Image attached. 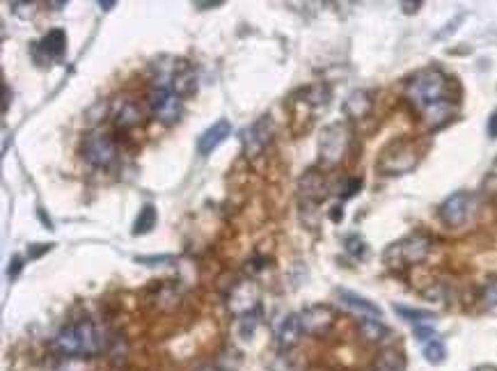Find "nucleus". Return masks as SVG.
Returning <instances> with one entry per match:
<instances>
[{
	"mask_svg": "<svg viewBox=\"0 0 497 371\" xmlns=\"http://www.w3.org/2000/svg\"><path fill=\"white\" fill-rule=\"evenodd\" d=\"M117 3H113V0H110V3H104V0H101V3H99V7H101V9H106V12H110V9H113Z\"/></svg>",
	"mask_w": 497,
	"mask_h": 371,
	"instance_id": "obj_42",
	"label": "nucleus"
},
{
	"mask_svg": "<svg viewBox=\"0 0 497 371\" xmlns=\"http://www.w3.org/2000/svg\"><path fill=\"white\" fill-rule=\"evenodd\" d=\"M477 209H479L477 195L470 190H456L438 206V215L445 227L458 229L463 225H468L472 218L477 215Z\"/></svg>",
	"mask_w": 497,
	"mask_h": 371,
	"instance_id": "obj_6",
	"label": "nucleus"
},
{
	"mask_svg": "<svg viewBox=\"0 0 497 371\" xmlns=\"http://www.w3.org/2000/svg\"><path fill=\"white\" fill-rule=\"evenodd\" d=\"M373 111V96L367 90H353L344 103H341V113L346 115L348 122H358V119H364Z\"/></svg>",
	"mask_w": 497,
	"mask_h": 371,
	"instance_id": "obj_16",
	"label": "nucleus"
},
{
	"mask_svg": "<svg viewBox=\"0 0 497 371\" xmlns=\"http://www.w3.org/2000/svg\"><path fill=\"white\" fill-rule=\"evenodd\" d=\"M415 337H417V342H422V344L438 340V335L431 325H415Z\"/></svg>",
	"mask_w": 497,
	"mask_h": 371,
	"instance_id": "obj_34",
	"label": "nucleus"
},
{
	"mask_svg": "<svg viewBox=\"0 0 497 371\" xmlns=\"http://www.w3.org/2000/svg\"><path fill=\"white\" fill-rule=\"evenodd\" d=\"M21 268H24V257H21V255H14L12 259H9V268H7L9 280H16V278H19V273H21Z\"/></svg>",
	"mask_w": 497,
	"mask_h": 371,
	"instance_id": "obj_35",
	"label": "nucleus"
},
{
	"mask_svg": "<svg viewBox=\"0 0 497 371\" xmlns=\"http://www.w3.org/2000/svg\"><path fill=\"white\" fill-rule=\"evenodd\" d=\"M488 136L497 138V108L493 111V115L488 117Z\"/></svg>",
	"mask_w": 497,
	"mask_h": 371,
	"instance_id": "obj_38",
	"label": "nucleus"
},
{
	"mask_svg": "<svg viewBox=\"0 0 497 371\" xmlns=\"http://www.w3.org/2000/svg\"><path fill=\"white\" fill-rule=\"evenodd\" d=\"M223 5V0L220 3H195V7H200V9H209V7H220Z\"/></svg>",
	"mask_w": 497,
	"mask_h": 371,
	"instance_id": "obj_41",
	"label": "nucleus"
},
{
	"mask_svg": "<svg viewBox=\"0 0 497 371\" xmlns=\"http://www.w3.org/2000/svg\"><path fill=\"white\" fill-rule=\"evenodd\" d=\"M140 122H142V108L136 101H124L115 113V126L119 131H131L140 126Z\"/></svg>",
	"mask_w": 497,
	"mask_h": 371,
	"instance_id": "obj_20",
	"label": "nucleus"
},
{
	"mask_svg": "<svg viewBox=\"0 0 497 371\" xmlns=\"http://www.w3.org/2000/svg\"><path fill=\"white\" fill-rule=\"evenodd\" d=\"M136 261L142 266H168L174 261V257L172 255H159V257L154 255V257H136Z\"/></svg>",
	"mask_w": 497,
	"mask_h": 371,
	"instance_id": "obj_33",
	"label": "nucleus"
},
{
	"mask_svg": "<svg viewBox=\"0 0 497 371\" xmlns=\"http://www.w3.org/2000/svg\"><path fill=\"white\" fill-rule=\"evenodd\" d=\"M257 330V316H243V319H239V328H236V335L241 337L243 342L252 340V335H255Z\"/></svg>",
	"mask_w": 497,
	"mask_h": 371,
	"instance_id": "obj_29",
	"label": "nucleus"
},
{
	"mask_svg": "<svg viewBox=\"0 0 497 371\" xmlns=\"http://www.w3.org/2000/svg\"><path fill=\"white\" fill-rule=\"evenodd\" d=\"M474 371H497V367H493V365H481V367H477Z\"/></svg>",
	"mask_w": 497,
	"mask_h": 371,
	"instance_id": "obj_43",
	"label": "nucleus"
},
{
	"mask_svg": "<svg viewBox=\"0 0 497 371\" xmlns=\"http://www.w3.org/2000/svg\"><path fill=\"white\" fill-rule=\"evenodd\" d=\"M360 190H362V179L360 177H351V179H346L344 186H341L339 198L341 200H351V198H356Z\"/></svg>",
	"mask_w": 497,
	"mask_h": 371,
	"instance_id": "obj_31",
	"label": "nucleus"
},
{
	"mask_svg": "<svg viewBox=\"0 0 497 371\" xmlns=\"http://www.w3.org/2000/svg\"><path fill=\"white\" fill-rule=\"evenodd\" d=\"M55 348H58V353L64 355V357H83L81 353V335H79V328H76V323H69L64 325V328L55 335Z\"/></svg>",
	"mask_w": 497,
	"mask_h": 371,
	"instance_id": "obj_17",
	"label": "nucleus"
},
{
	"mask_svg": "<svg viewBox=\"0 0 497 371\" xmlns=\"http://www.w3.org/2000/svg\"><path fill=\"white\" fill-rule=\"evenodd\" d=\"M419 7H422V3H419V0H417V3H411V0H403V3H401V12H403V14H415V12H419Z\"/></svg>",
	"mask_w": 497,
	"mask_h": 371,
	"instance_id": "obj_37",
	"label": "nucleus"
},
{
	"mask_svg": "<svg viewBox=\"0 0 497 371\" xmlns=\"http://www.w3.org/2000/svg\"><path fill=\"white\" fill-rule=\"evenodd\" d=\"M353 131L346 122H333L323 126L318 136V161L323 168H335L346 158Z\"/></svg>",
	"mask_w": 497,
	"mask_h": 371,
	"instance_id": "obj_5",
	"label": "nucleus"
},
{
	"mask_svg": "<svg viewBox=\"0 0 497 371\" xmlns=\"http://www.w3.org/2000/svg\"><path fill=\"white\" fill-rule=\"evenodd\" d=\"M147 108L156 122L172 126L184 115V99L176 92L165 90V87H151L147 94Z\"/></svg>",
	"mask_w": 497,
	"mask_h": 371,
	"instance_id": "obj_8",
	"label": "nucleus"
},
{
	"mask_svg": "<svg viewBox=\"0 0 497 371\" xmlns=\"http://www.w3.org/2000/svg\"><path fill=\"white\" fill-rule=\"evenodd\" d=\"M261 300V289L252 278H246L236 282L234 287L227 293V312L236 319H243V316H252L259 308Z\"/></svg>",
	"mask_w": 497,
	"mask_h": 371,
	"instance_id": "obj_9",
	"label": "nucleus"
},
{
	"mask_svg": "<svg viewBox=\"0 0 497 371\" xmlns=\"http://www.w3.org/2000/svg\"><path fill=\"white\" fill-rule=\"evenodd\" d=\"M337 298L346 310H351L353 314H358L360 319H381V316H383V310L378 308L376 303H371L369 298H364V296H358V293H353L348 289H337Z\"/></svg>",
	"mask_w": 497,
	"mask_h": 371,
	"instance_id": "obj_14",
	"label": "nucleus"
},
{
	"mask_svg": "<svg viewBox=\"0 0 497 371\" xmlns=\"http://www.w3.org/2000/svg\"><path fill=\"white\" fill-rule=\"evenodd\" d=\"M298 193H301V200L305 204H318L328 198V181L326 174L321 170H307L301 179H298Z\"/></svg>",
	"mask_w": 497,
	"mask_h": 371,
	"instance_id": "obj_13",
	"label": "nucleus"
},
{
	"mask_svg": "<svg viewBox=\"0 0 497 371\" xmlns=\"http://www.w3.org/2000/svg\"><path fill=\"white\" fill-rule=\"evenodd\" d=\"M159 223V211L154 204H145L140 209L136 223H134V236H142V234H149L154 227Z\"/></svg>",
	"mask_w": 497,
	"mask_h": 371,
	"instance_id": "obj_24",
	"label": "nucleus"
},
{
	"mask_svg": "<svg viewBox=\"0 0 497 371\" xmlns=\"http://www.w3.org/2000/svg\"><path fill=\"white\" fill-rule=\"evenodd\" d=\"M406 367V355L399 348H385V351L376 357L373 371H403Z\"/></svg>",
	"mask_w": 497,
	"mask_h": 371,
	"instance_id": "obj_23",
	"label": "nucleus"
},
{
	"mask_svg": "<svg viewBox=\"0 0 497 371\" xmlns=\"http://www.w3.org/2000/svg\"><path fill=\"white\" fill-rule=\"evenodd\" d=\"M481 190H483V195H488V198H495V195H497V158H495V163H493L491 172L486 174Z\"/></svg>",
	"mask_w": 497,
	"mask_h": 371,
	"instance_id": "obj_32",
	"label": "nucleus"
},
{
	"mask_svg": "<svg viewBox=\"0 0 497 371\" xmlns=\"http://www.w3.org/2000/svg\"><path fill=\"white\" fill-rule=\"evenodd\" d=\"M330 218H333L335 223H339L341 218H344V209H341L339 204H337V206H333V211H330Z\"/></svg>",
	"mask_w": 497,
	"mask_h": 371,
	"instance_id": "obj_40",
	"label": "nucleus"
},
{
	"mask_svg": "<svg viewBox=\"0 0 497 371\" xmlns=\"http://www.w3.org/2000/svg\"><path fill=\"white\" fill-rule=\"evenodd\" d=\"M298 316H301L305 335H314V337L326 335L337 321V314L330 305H309Z\"/></svg>",
	"mask_w": 497,
	"mask_h": 371,
	"instance_id": "obj_12",
	"label": "nucleus"
},
{
	"mask_svg": "<svg viewBox=\"0 0 497 371\" xmlns=\"http://www.w3.org/2000/svg\"><path fill=\"white\" fill-rule=\"evenodd\" d=\"M229 136H231V124L227 119H218V122H214L200 138H197V151H200L202 156L214 154Z\"/></svg>",
	"mask_w": 497,
	"mask_h": 371,
	"instance_id": "obj_15",
	"label": "nucleus"
},
{
	"mask_svg": "<svg viewBox=\"0 0 497 371\" xmlns=\"http://www.w3.org/2000/svg\"><path fill=\"white\" fill-rule=\"evenodd\" d=\"M64 51H67V35L60 28L49 30L39 41H32L30 46V53L37 64H51L55 60H62Z\"/></svg>",
	"mask_w": 497,
	"mask_h": 371,
	"instance_id": "obj_11",
	"label": "nucleus"
},
{
	"mask_svg": "<svg viewBox=\"0 0 497 371\" xmlns=\"http://www.w3.org/2000/svg\"><path fill=\"white\" fill-rule=\"evenodd\" d=\"M358 332H360L362 340L369 342V344H381V342L388 340V335H390V330L385 328L378 319H362L358 325Z\"/></svg>",
	"mask_w": 497,
	"mask_h": 371,
	"instance_id": "obj_21",
	"label": "nucleus"
},
{
	"mask_svg": "<svg viewBox=\"0 0 497 371\" xmlns=\"http://www.w3.org/2000/svg\"><path fill=\"white\" fill-rule=\"evenodd\" d=\"M424 357H426V362H431V365H443L445 360H447L445 344L440 342V340H433V342L424 344Z\"/></svg>",
	"mask_w": 497,
	"mask_h": 371,
	"instance_id": "obj_26",
	"label": "nucleus"
},
{
	"mask_svg": "<svg viewBox=\"0 0 497 371\" xmlns=\"http://www.w3.org/2000/svg\"><path fill=\"white\" fill-rule=\"evenodd\" d=\"M303 335H305V330H303L301 316L289 314V316H284V321L278 328V344H280L282 351H289V348H293L298 342H301Z\"/></svg>",
	"mask_w": 497,
	"mask_h": 371,
	"instance_id": "obj_18",
	"label": "nucleus"
},
{
	"mask_svg": "<svg viewBox=\"0 0 497 371\" xmlns=\"http://www.w3.org/2000/svg\"><path fill=\"white\" fill-rule=\"evenodd\" d=\"M53 245L51 243H32L30 248H28V257L30 259H37V257H41L44 253H49Z\"/></svg>",
	"mask_w": 497,
	"mask_h": 371,
	"instance_id": "obj_36",
	"label": "nucleus"
},
{
	"mask_svg": "<svg viewBox=\"0 0 497 371\" xmlns=\"http://www.w3.org/2000/svg\"><path fill=\"white\" fill-rule=\"evenodd\" d=\"M431 248H433V241L431 236H426L424 232H413L399 241L390 243L383 253V264L390 270H406L411 266L422 264V261L428 257Z\"/></svg>",
	"mask_w": 497,
	"mask_h": 371,
	"instance_id": "obj_3",
	"label": "nucleus"
},
{
	"mask_svg": "<svg viewBox=\"0 0 497 371\" xmlns=\"http://www.w3.org/2000/svg\"><path fill=\"white\" fill-rule=\"evenodd\" d=\"M394 312L406 319L408 323L413 325H431L436 321V314L433 312H426V310H415V308H406V305H394Z\"/></svg>",
	"mask_w": 497,
	"mask_h": 371,
	"instance_id": "obj_25",
	"label": "nucleus"
},
{
	"mask_svg": "<svg viewBox=\"0 0 497 371\" xmlns=\"http://www.w3.org/2000/svg\"><path fill=\"white\" fill-rule=\"evenodd\" d=\"M154 69V87H165V90L176 92L184 96H191L197 90V73L193 64L184 58L163 56L151 62Z\"/></svg>",
	"mask_w": 497,
	"mask_h": 371,
	"instance_id": "obj_2",
	"label": "nucleus"
},
{
	"mask_svg": "<svg viewBox=\"0 0 497 371\" xmlns=\"http://www.w3.org/2000/svg\"><path fill=\"white\" fill-rule=\"evenodd\" d=\"M298 96H301V101L309 108H326L330 99H333V90H330V85L326 83H312V85L303 87V90L298 92Z\"/></svg>",
	"mask_w": 497,
	"mask_h": 371,
	"instance_id": "obj_19",
	"label": "nucleus"
},
{
	"mask_svg": "<svg viewBox=\"0 0 497 371\" xmlns=\"http://www.w3.org/2000/svg\"><path fill=\"white\" fill-rule=\"evenodd\" d=\"M9 99H12V92H9V85L3 83V113L9 111Z\"/></svg>",
	"mask_w": 497,
	"mask_h": 371,
	"instance_id": "obj_39",
	"label": "nucleus"
},
{
	"mask_svg": "<svg viewBox=\"0 0 497 371\" xmlns=\"http://www.w3.org/2000/svg\"><path fill=\"white\" fill-rule=\"evenodd\" d=\"M344 250L353 257V259H362L364 255H367V241L360 236V234H348L344 238Z\"/></svg>",
	"mask_w": 497,
	"mask_h": 371,
	"instance_id": "obj_27",
	"label": "nucleus"
},
{
	"mask_svg": "<svg viewBox=\"0 0 497 371\" xmlns=\"http://www.w3.org/2000/svg\"><path fill=\"white\" fill-rule=\"evenodd\" d=\"M417 163H419V147L415 140L396 138L381 149L376 170L385 174V177H399V174L415 170Z\"/></svg>",
	"mask_w": 497,
	"mask_h": 371,
	"instance_id": "obj_4",
	"label": "nucleus"
},
{
	"mask_svg": "<svg viewBox=\"0 0 497 371\" xmlns=\"http://www.w3.org/2000/svg\"><path fill=\"white\" fill-rule=\"evenodd\" d=\"M406 99L411 101L419 113L428 111L443 101H449V78L438 67H428L415 73L406 85Z\"/></svg>",
	"mask_w": 497,
	"mask_h": 371,
	"instance_id": "obj_1",
	"label": "nucleus"
},
{
	"mask_svg": "<svg viewBox=\"0 0 497 371\" xmlns=\"http://www.w3.org/2000/svg\"><path fill=\"white\" fill-rule=\"evenodd\" d=\"M83 156L94 168H110L117 158V143L110 131L94 128L85 136Z\"/></svg>",
	"mask_w": 497,
	"mask_h": 371,
	"instance_id": "obj_7",
	"label": "nucleus"
},
{
	"mask_svg": "<svg viewBox=\"0 0 497 371\" xmlns=\"http://www.w3.org/2000/svg\"><path fill=\"white\" fill-rule=\"evenodd\" d=\"M273 133H275V124H273L271 115L259 117L257 122H252L246 131H243V136H241L243 154H246L248 158L261 156L263 151H266V147L271 145Z\"/></svg>",
	"mask_w": 497,
	"mask_h": 371,
	"instance_id": "obj_10",
	"label": "nucleus"
},
{
	"mask_svg": "<svg viewBox=\"0 0 497 371\" xmlns=\"http://www.w3.org/2000/svg\"><path fill=\"white\" fill-rule=\"evenodd\" d=\"M454 103L451 101H443V103H438L433 108H428V111H424V122L431 126V128H440V126H445L451 117H454Z\"/></svg>",
	"mask_w": 497,
	"mask_h": 371,
	"instance_id": "obj_22",
	"label": "nucleus"
},
{
	"mask_svg": "<svg viewBox=\"0 0 497 371\" xmlns=\"http://www.w3.org/2000/svg\"><path fill=\"white\" fill-rule=\"evenodd\" d=\"M9 9H12V14L21 21H30L32 16H35L39 12V3H21V0H14V3H9Z\"/></svg>",
	"mask_w": 497,
	"mask_h": 371,
	"instance_id": "obj_28",
	"label": "nucleus"
},
{
	"mask_svg": "<svg viewBox=\"0 0 497 371\" xmlns=\"http://www.w3.org/2000/svg\"><path fill=\"white\" fill-rule=\"evenodd\" d=\"M200 371H218V369H214V367H204V369H200Z\"/></svg>",
	"mask_w": 497,
	"mask_h": 371,
	"instance_id": "obj_44",
	"label": "nucleus"
},
{
	"mask_svg": "<svg viewBox=\"0 0 497 371\" xmlns=\"http://www.w3.org/2000/svg\"><path fill=\"white\" fill-rule=\"evenodd\" d=\"M481 300L486 308H497V278H491L481 287Z\"/></svg>",
	"mask_w": 497,
	"mask_h": 371,
	"instance_id": "obj_30",
	"label": "nucleus"
}]
</instances>
